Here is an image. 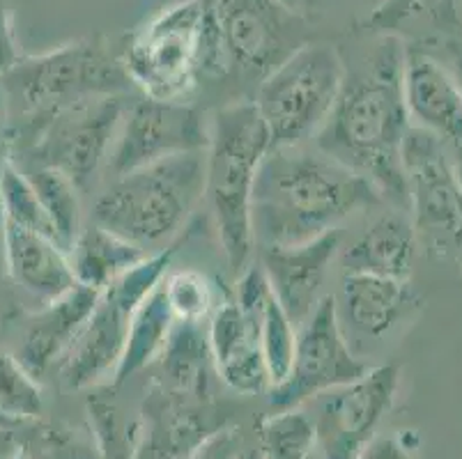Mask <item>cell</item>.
Returning <instances> with one entry per match:
<instances>
[{"instance_id":"38","label":"cell","mask_w":462,"mask_h":459,"mask_svg":"<svg viewBox=\"0 0 462 459\" xmlns=\"http://www.w3.org/2000/svg\"><path fill=\"white\" fill-rule=\"evenodd\" d=\"M239 459H260V454L255 448H245L242 450V454H239Z\"/></svg>"},{"instance_id":"34","label":"cell","mask_w":462,"mask_h":459,"mask_svg":"<svg viewBox=\"0 0 462 459\" xmlns=\"http://www.w3.org/2000/svg\"><path fill=\"white\" fill-rule=\"evenodd\" d=\"M21 454V444L10 425L0 423V459H16Z\"/></svg>"},{"instance_id":"23","label":"cell","mask_w":462,"mask_h":459,"mask_svg":"<svg viewBox=\"0 0 462 459\" xmlns=\"http://www.w3.org/2000/svg\"><path fill=\"white\" fill-rule=\"evenodd\" d=\"M163 377L175 390L187 395H200L208 386L209 365H214L209 352L208 331L203 322H182L175 319L162 356Z\"/></svg>"},{"instance_id":"36","label":"cell","mask_w":462,"mask_h":459,"mask_svg":"<svg viewBox=\"0 0 462 459\" xmlns=\"http://www.w3.org/2000/svg\"><path fill=\"white\" fill-rule=\"evenodd\" d=\"M448 161H451L453 177H456L457 187H460V191H462V150L448 151Z\"/></svg>"},{"instance_id":"6","label":"cell","mask_w":462,"mask_h":459,"mask_svg":"<svg viewBox=\"0 0 462 459\" xmlns=\"http://www.w3.org/2000/svg\"><path fill=\"white\" fill-rule=\"evenodd\" d=\"M132 87L123 58L102 37H88L40 56L19 58L0 78L3 99L19 111V117L92 96L127 95Z\"/></svg>"},{"instance_id":"5","label":"cell","mask_w":462,"mask_h":459,"mask_svg":"<svg viewBox=\"0 0 462 459\" xmlns=\"http://www.w3.org/2000/svg\"><path fill=\"white\" fill-rule=\"evenodd\" d=\"M304 25L281 0H203L200 78L237 74L260 83L306 44Z\"/></svg>"},{"instance_id":"20","label":"cell","mask_w":462,"mask_h":459,"mask_svg":"<svg viewBox=\"0 0 462 459\" xmlns=\"http://www.w3.org/2000/svg\"><path fill=\"white\" fill-rule=\"evenodd\" d=\"M419 234L411 218L401 212H384L343 252L346 273L410 280L419 252Z\"/></svg>"},{"instance_id":"22","label":"cell","mask_w":462,"mask_h":459,"mask_svg":"<svg viewBox=\"0 0 462 459\" xmlns=\"http://www.w3.org/2000/svg\"><path fill=\"white\" fill-rule=\"evenodd\" d=\"M173 324L175 317L168 308L166 294H163L162 283H159L148 297L143 298L141 306L134 313L123 359H120L116 374H113V384H125L134 374L159 361Z\"/></svg>"},{"instance_id":"15","label":"cell","mask_w":462,"mask_h":459,"mask_svg":"<svg viewBox=\"0 0 462 459\" xmlns=\"http://www.w3.org/2000/svg\"><path fill=\"white\" fill-rule=\"evenodd\" d=\"M338 252V230L297 246L260 248V267L270 280L272 294L297 328L325 297L322 285Z\"/></svg>"},{"instance_id":"11","label":"cell","mask_w":462,"mask_h":459,"mask_svg":"<svg viewBox=\"0 0 462 459\" xmlns=\"http://www.w3.org/2000/svg\"><path fill=\"white\" fill-rule=\"evenodd\" d=\"M407 207L419 243L462 267V191L453 177L448 151L432 133L411 126L402 147Z\"/></svg>"},{"instance_id":"9","label":"cell","mask_w":462,"mask_h":459,"mask_svg":"<svg viewBox=\"0 0 462 459\" xmlns=\"http://www.w3.org/2000/svg\"><path fill=\"white\" fill-rule=\"evenodd\" d=\"M123 65L143 96L184 101L200 81L203 0H178L125 40Z\"/></svg>"},{"instance_id":"25","label":"cell","mask_w":462,"mask_h":459,"mask_svg":"<svg viewBox=\"0 0 462 459\" xmlns=\"http://www.w3.org/2000/svg\"><path fill=\"white\" fill-rule=\"evenodd\" d=\"M260 459H310L315 450V423L300 409H281L258 425Z\"/></svg>"},{"instance_id":"30","label":"cell","mask_w":462,"mask_h":459,"mask_svg":"<svg viewBox=\"0 0 462 459\" xmlns=\"http://www.w3.org/2000/svg\"><path fill=\"white\" fill-rule=\"evenodd\" d=\"M435 0H382L371 16V28L380 35H393L402 21L423 14Z\"/></svg>"},{"instance_id":"29","label":"cell","mask_w":462,"mask_h":459,"mask_svg":"<svg viewBox=\"0 0 462 459\" xmlns=\"http://www.w3.org/2000/svg\"><path fill=\"white\" fill-rule=\"evenodd\" d=\"M168 308L175 319L182 322H203L214 313V289L208 276L193 269L166 273L162 280Z\"/></svg>"},{"instance_id":"26","label":"cell","mask_w":462,"mask_h":459,"mask_svg":"<svg viewBox=\"0 0 462 459\" xmlns=\"http://www.w3.org/2000/svg\"><path fill=\"white\" fill-rule=\"evenodd\" d=\"M0 209H3V221H10L14 225L32 230V233L56 239L62 246L56 225L46 214L35 187H32L26 172L14 166L10 159L3 163V172H0Z\"/></svg>"},{"instance_id":"33","label":"cell","mask_w":462,"mask_h":459,"mask_svg":"<svg viewBox=\"0 0 462 459\" xmlns=\"http://www.w3.org/2000/svg\"><path fill=\"white\" fill-rule=\"evenodd\" d=\"M19 50H16L14 31H12L10 14L5 10V3L0 0V78L5 76V71L19 60Z\"/></svg>"},{"instance_id":"2","label":"cell","mask_w":462,"mask_h":459,"mask_svg":"<svg viewBox=\"0 0 462 459\" xmlns=\"http://www.w3.org/2000/svg\"><path fill=\"white\" fill-rule=\"evenodd\" d=\"M380 200L366 177L318 147H272L260 161L251 197L255 248L306 243Z\"/></svg>"},{"instance_id":"7","label":"cell","mask_w":462,"mask_h":459,"mask_svg":"<svg viewBox=\"0 0 462 459\" xmlns=\"http://www.w3.org/2000/svg\"><path fill=\"white\" fill-rule=\"evenodd\" d=\"M343 78L346 62L338 50L313 41L292 50L264 76L251 101L270 132L272 147L315 138L338 99Z\"/></svg>"},{"instance_id":"35","label":"cell","mask_w":462,"mask_h":459,"mask_svg":"<svg viewBox=\"0 0 462 459\" xmlns=\"http://www.w3.org/2000/svg\"><path fill=\"white\" fill-rule=\"evenodd\" d=\"M3 120H5V99H3V92H0V172H3V163L7 159H3V147H5V129H3ZM0 223H3V209H0Z\"/></svg>"},{"instance_id":"1","label":"cell","mask_w":462,"mask_h":459,"mask_svg":"<svg viewBox=\"0 0 462 459\" xmlns=\"http://www.w3.org/2000/svg\"><path fill=\"white\" fill-rule=\"evenodd\" d=\"M407 46L398 35H380L355 69L346 67L338 99L315 147L366 177L382 200L407 205L402 147L411 129L405 106Z\"/></svg>"},{"instance_id":"32","label":"cell","mask_w":462,"mask_h":459,"mask_svg":"<svg viewBox=\"0 0 462 459\" xmlns=\"http://www.w3.org/2000/svg\"><path fill=\"white\" fill-rule=\"evenodd\" d=\"M239 436L235 429H221L193 450L191 459H239Z\"/></svg>"},{"instance_id":"3","label":"cell","mask_w":462,"mask_h":459,"mask_svg":"<svg viewBox=\"0 0 462 459\" xmlns=\"http://www.w3.org/2000/svg\"><path fill=\"white\" fill-rule=\"evenodd\" d=\"M272 138L254 101H233L209 120L205 197L228 269L239 276L251 264L255 239L251 197L260 161Z\"/></svg>"},{"instance_id":"41","label":"cell","mask_w":462,"mask_h":459,"mask_svg":"<svg viewBox=\"0 0 462 459\" xmlns=\"http://www.w3.org/2000/svg\"><path fill=\"white\" fill-rule=\"evenodd\" d=\"M0 423H5V425H10V423H7V420H3V418H0Z\"/></svg>"},{"instance_id":"37","label":"cell","mask_w":462,"mask_h":459,"mask_svg":"<svg viewBox=\"0 0 462 459\" xmlns=\"http://www.w3.org/2000/svg\"><path fill=\"white\" fill-rule=\"evenodd\" d=\"M448 71H451L453 81H456L457 90H460V95H462V50H457L456 56H453V69H448Z\"/></svg>"},{"instance_id":"17","label":"cell","mask_w":462,"mask_h":459,"mask_svg":"<svg viewBox=\"0 0 462 459\" xmlns=\"http://www.w3.org/2000/svg\"><path fill=\"white\" fill-rule=\"evenodd\" d=\"M340 328L361 338L380 340L417 308V294L410 280L373 276V273H346L334 294Z\"/></svg>"},{"instance_id":"10","label":"cell","mask_w":462,"mask_h":459,"mask_svg":"<svg viewBox=\"0 0 462 459\" xmlns=\"http://www.w3.org/2000/svg\"><path fill=\"white\" fill-rule=\"evenodd\" d=\"M175 248L168 246L113 280L97 301L86 326L60 361L62 381L69 389H88L116 374L127 344L129 324L141 301L168 273Z\"/></svg>"},{"instance_id":"21","label":"cell","mask_w":462,"mask_h":459,"mask_svg":"<svg viewBox=\"0 0 462 459\" xmlns=\"http://www.w3.org/2000/svg\"><path fill=\"white\" fill-rule=\"evenodd\" d=\"M150 252L127 239L117 237L106 227L90 223L81 227L69 248V262L79 285L104 292L113 280L136 267Z\"/></svg>"},{"instance_id":"4","label":"cell","mask_w":462,"mask_h":459,"mask_svg":"<svg viewBox=\"0 0 462 459\" xmlns=\"http://www.w3.org/2000/svg\"><path fill=\"white\" fill-rule=\"evenodd\" d=\"M208 150L163 159L113 179L97 197L92 223L148 252L168 243L205 197Z\"/></svg>"},{"instance_id":"31","label":"cell","mask_w":462,"mask_h":459,"mask_svg":"<svg viewBox=\"0 0 462 459\" xmlns=\"http://www.w3.org/2000/svg\"><path fill=\"white\" fill-rule=\"evenodd\" d=\"M410 432L407 435H377L366 448L361 450L356 459H414L417 441L410 444Z\"/></svg>"},{"instance_id":"24","label":"cell","mask_w":462,"mask_h":459,"mask_svg":"<svg viewBox=\"0 0 462 459\" xmlns=\"http://www.w3.org/2000/svg\"><path fill=\"white\" fill-rule=\"evenodd\" d=\"M28 179L35 187L46 214L56 225V233L60 237L62 246L69 251L77 234L81 233V188L71 182L69 177L46 166H35V170L28 175Z\"/></svg>"},{"instance_id":"42","label":"cell","mask_w":462,"mask_h":459,"mask_svg":"<svg viewBox=\"0 0 462 459\" xmlns=\"http://www.w3.org/2000/svg\"><path fill=\"white\" fill-rule=\"evenodd\" d=\"M310 459H315V457H310Z\"/></svg>"},{"instance_id":"13","label":"cell","mask_w":462,"mask_h":459,"mask_svg":"<svg viewBox=\"0 0 462 459\" xmlns=\"http://www.w3.org/2000/svg\"><path fill=\"white\" fill-rule=\"evenodd\" d=\"M208 147L209 122L199 108L187 101H159L141 95L125 108L106 163L113 177H120Z\"/></svg>"},{"instance_id":"12","label":"cell","mask_w":462,"mask_h":459,"mask_svg":"<svg viewBox=\"0 0 462 459\" xmlns=\"http://www.w3.org/2000/svg\"><path fill=\"white\" fill-rule=\"evenodd\" d=\"M371 370L352 352L336 315L334 294H325L304 324L297 328L295 359L283 384L270 389V404L276 411L300 409L318 395L350 384Z\"/></svg>"},{"instance_id":"28","label":"cell","mask_w":462,"mask_h":459,"mask_svg":"<svg viewBox=\"0 0 462 459\" xmlns=\"http://www.w3.org/2000/svg\"><path fill=\"white\" fill-rule=\"evenodd\" d=\"M44 409L42 386L14 353L0 352V418L10 425L32 420Z\"/></svg>"},{"instance_id":"40","label":"cell","mask_w":462,"mask_h":459,"mask_svg":"<svg viewBox=\"0 0 462 459\" xmlns=\"http://www.w3.org/2000/svg\"><path fill=\"white\" fill-rule=\"evenodd\" d=\"M16 459H28V457H26V453H21L19 457H16Z\"/></svg>"},{"instance_id":"8","label":"cell","mask_w":462,"mask_h":459,"mask_svg":"<svg viewBox=\"0 0 462 459\" xmlns=\"http://www.w3.org/2000/svg\"><path fill=\"white\" fill-rule=\"evenodd\" d=\"M127 104V95L74 101L53 111L21 117L14 138L35 166L53 168L86 191L108 161Z\"/></svg>"},{"instance_id":"16","label":"cell","mask_w":462,"mask_h":459,"mask_svg":"<svg viewBox=\"0 0 462 459\" xmlns=\"http://www.w3.org/2000/svg\"><path fill=\"white\" fill-rule=\"evenodd\" d=\"M405 106L411 126L432 133L447 151L462 150V95L451 71L423 50L407 49Z\"/></svg>"},{"instance_id":"39","label":"cell","mask_w":462,"mask_h":459,"mask_svg":"<svg viewBox=\"0 0 462 459\" xmlns=\"http://www.w3.org/2000/svg\"><path fill=\"white\" fill-rule=\"evenodd\" d=\"M281 3H285L288 7H292V0H281Z\"/></svg>"},{"instance_id":"19","label":"cell","mask_w":462,"mask_h":459,"mask_svg":"<svg viewBox=\"0 0 462 459\" xmlns=\"http://www.w3.org/2000/svg\"><path fill=\"white\" fill-rule=\"evenodd\" d=\"M3 248L10 278L26 294L40 301L51 303L77 288V276L69 262V251L51 237L32 233L10 221L0 223Z\"/></svg>"},{"instance_id":"14","label":"cell","mask_w":462,"mask_h":459,"mask_svg":"<svg viewBox=\"0 0 462 459\" xmlns=\"http://www.w3.org/2000/svg\"><path fill=\"white\" fill-rule=\"evenodd\" d=\"M401 386V368L371 365L364 377L318 395L315 450L322 459H356L377 436Z\"/></svg>"},{"instance_id":"27","label":"cell","mask_w":462,"mask_h":459,"mask_svg":"<svg viewBox=\"0 0 462 459\" xmlns=\"http://www.w3.org/2000/svg\"><path fill=\"white\" fill-rule=\"evenodd\" d=\"M258 340L272 389H274V386L283 384L285 377L290 374L297 343V326L285 315V310L281 308V303L276 301L274 294L270 297V301L264 303V310L260 315Z\"/></svg>"},{"instance_id":"18","label":"cell","mask_w":462,"mask_h":459,"mask_svg":"<svg viewBox=\"0 0 462 459\" xmlns=\"http://www.w3.org/2000/svg\"><path fill=\"white\" fill-rule=\"evenodd\" d=\"M99 294L102 292L86 285H77L56 301L40 306V310L32 315L19 353L14 356L37 381L65 359V353L95 310Z\"/></svg>"}]
</instances>
